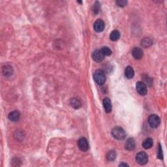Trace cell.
I'll return each mask as SVG.
<instances>
[{
	"label": "cell",
	"mask_w": 167,
	"mask_h": 167,
	"mask_svg": "<svg viewBox=\"0 0 167 167\" xmlns=\"http://www.w3.org/2000/svg\"><path fill=\"white\" fill-rule=\"evenodd\" d=\"M94 78L97 84L99 86L103 85L106 82L105 73L101 69L96 70L94 74Z\"/></svg>",
	"instance_id": "1"
},
{
	"label": "cell",
	"mask_w": 167,
	"mask_h": 167,
	"mask_svg": "<svg viewBox=\"0 0 167 167\" xmlns=\"http://www.w3.org/2000/svg\"><path fill=\"white\" fill-rule=\"evenodd\" d=\"M112 135L117 140H123L126 137V133L122 127H116L112 131Z\"/></svg>",
	"instance_id": "2"
},
{
	"label": "cell",
	"mask_w": 167,
	"mask_h": 167,
	"mask_svg": "<svg viewBox=\"0 0 167 167\" xmlns=\"http://www.w3.org/2000/svg\"><path fill=\"white\" fill-rule=\"evenodd\" d=\"M148 161V156L146 153L144 152H140L138 153L136 156V161L140 165H144L146 164Z\"/></svg>",
	"instance_id": "3"
},
{
	"label": "cell",
	"mask_w": 167,
	"mask_h": 167,
	"mask_svg": "<svg viewBox=\"0 0 167 167\" xmlns=\"http://www.w3.org/2000/svg\"><path fill=\"white\" fill-rule=\"evenodd\" d=\"M148 123L150 127L152 128H157L159 127L161 123V120L159 117L156 114H152L148 118Z\"/></svg>",
	"instance_id": "4"
},
{
	"label": "cell",
	"mask_w": 167,
	"mask_h": 167,
	"mask_svg": "<svg viewBox=\"0 0 167 167\" xmlns=\"http://www.w3.org/2000/svg\"><path fill=\"white\" fill-rule=\"evenodd\" d=\"M136 89H137V91L138 92V94L141 95H145L147 94V87L145 84L141 81H139L136 84Z\"/></svg>",
	"instance_id": "5"
},
{
	"label": "cell",
	"mask_w": 167,
	"mask_h": 167,
	"mask_svg": "<svg viewBox=\"0 0 167 167\" xmlns=\"http://www.w3.org/2000/svg\"><path fill=\"white\" fill-rule=\"evenodd\" d=\"M78 146L82 152H86L89 149V144L86 138H81L78 141Z\"/></svg>",
	"instance_id": "6"
},
{
	"label": "cell",
	"mask_w": 167,
	"mask_h": 167,
	"mask_svg": "<svg viewBox=\"0 0 167 167\" xmlns=\"http://www.w3.org/2000/svg\"><path fill=\"white\" fill-rule=\"evenodd\" d=\"M93 59L96 62H101L104 58V55L101 50H96L92 54Z\"/></svg>",
	"instance_id": "7"
},
{
	"label": "cell",
	"mask_w": 167,
	"mask_h": 167,
	"mask_svg": "<svg viewBox=\"0 0 167 167\" xmlns=\"http://www.w3.org/2000/svg\"><path fill=\"white\" fill-rule=\"evenodd\" d=\"M94 29L97 33L102 32L104 29V23L101 19H98L95 21L94 25Z\"/></svg>",
	"instance_id": "8"
},
{
	"label": "cell",
	"mask_w": 167,
	"mask_h": 167,
	"mask_svg": "<svg viewBox=\"0 0 167 167\" xmlns=\"http://www.w3.org/2000/svg\"><path fill=\"white\" fill-rule=\"evenodd\" d=\"M132 54L135 59H142V58L143 57V54H144V53H143L142 49L140 48L136 47L133 50Z\"/></svg>",
	"instance_id": "9"
},
{
	"label": "cell",
	"mask_w": 167,
	"mask_h": 167,
	"mask_svg": "<svg viewBox=\"0 0 167 167\" xmlns=\"http://www.w3.org/2000/svg\"><path fill=\"white\" fill-rule=\"evenodd\" d=\"M125 147L126 149L129 150V151H131L133 150L136 147V142L135 141L134 138H130L126 141L125 144Z\"/></svg>",
	"instance_id": "10"
},
{
	"label": "cell",
	"mask_w": 167,
	"mask_h": 167,
	"mask_svg": "<svg viewBox=\"0 0 167 167\" xmlns=\"http://www.w3.org/2000/svg\"><path fill=\"white\" fill-rule=\"evenodd\" d=\"M103 106L104 108V110L106 113H110L111 112L112 108V103L108 97H105L103 100Z\"/></svg>",
	"instance_id": "11"
},
{
	"label": "cell",
	"mask_w": 167,
	"mask_h": 167,
	"mask_svg": "<svg viewBox=\"0 0 167 167\" xmlns=\"http://www.w3.org/2000/svg\"><path fill=\"white\" fill-rule=\"evenodd\" d=\"M20 117V114L17 110H15L9 113L8 118L9 119V120H11V121H17L19 120Z\"/></svg>",
	"instance_id": "12"
},
{
	"label": "cell",
	"mask_w": 167,
	"mask_h": 167,
	"mask_svg": "<svg viewBox=\"0 0 167 167\" xmlns=\"http://www.w3.org/2000/svg\"><path fill=\"white\" fill-rule=\"evenodd\" d=\"M135 75V71L132 67L127 66L125 70V76L128 79H131Z\"/></svg>",
	"instance_id": "13"
},
{
	"label": "cell",
	"mask_w": 167,
	"mask_h": 167,
	"mask_svg": "<svg viewBox=\"0 0 167 167\" xmlns=\"http://www.w3.org/2000/svg\"><path fill=\"white\" fill-rule=\"evenodd\" d=\"M13 73V67L9 65H5L3 67V73L5 76H10Z\"/></svg>",
	"instance_id": "14"
},
{
	"label": "cell",
	"mask_w": 167,
	"mask_h": 167,
	"mask_svg": "<svg viewBox=\"0 0 167 167\" xmlns=\"http://www.w3.org/2000/svg\"><path fill=\"white\" fill-rule=\"evenodd\" d=\"M120 37V33L118 30H114L110 35V39L112 41H116Z\"/></svg>",
	"instance_id": "15"
},
{
	"label": "cell",
	"mask_w": 167,
	"mask_h": 167,
	"mask_svg": "<svg viewBox=\"0 0 167 167\" xmlns=\"http://www.w3.org/2000/svg\"><path fill=\"white\" fill-rule=\"evenodd\" d=\"M153 140L151 138H147L144 140V141L142 143V146L144 149H149L151 148L153 145Z\"/></svg>",
	"instance_id": "16"
},
{
	"label": "cell",
	"mask_w": 167,
	"mask_h": 167,
	"mask_svg": "<svg viewBox=\"0 0 167 167\" xmlns=\"http://www.w3.org/2000/svg\"><path fill=\"white\" fill-rule=\"evenodd\" d=\"M71 106H72L73 108L75 109L80 108L81 106H82V103H81V102L78 99H76V98H73L71 99Z\"/></svg>",
	"instance_id": "17"
},
{
	"label": "cell",
	"mask_w": 167,
	"mask_h": 167,
	"mask_svg": "<svg viewBox=\"0 0 167 167\" xmlns=\"http://www.w3.org/2000/svg\"><path fill=\"white\" fill-rule=\"evenodd\" d=\"M141 44L143 47L148 48L152 45V40L149 38H144L141 41Z\"/></svg>",
	"instance_id": "18"
},
{
	"label": "cell",
	"mask_w": 167,
	"mask_h": 167,
	"mask_svg": "<svg viewBox=\"0 0 167 167\" xmlns=\"http://www.w3.org/2000/svg\"><path fill=\"white\" fill-rule=\"evenodd\" d=\"M116 158V154L114 151H110L108 152V154H106V159L108 161H113Z\"/></svg>",
	"instance_id": "19"
},
{
	"label": "cell",
	"mask_w": 167,
	"mask_h": 167,
	"mask_svg": "<svg viewBox=\"0 0 167 167\" xmlns=\"http://www.w3.org/2000/svg\"><path fill=\"white\" fill-rule=\"evenodd\" d=\"M101 51L102 52V53L104 54V56H109L112 54V51L108 47H107V46H104V47L102 48L101 49Z\"/></svg>",
	"instance_id": "20"
},
{
	"label": "cell",
	"mask_w": 167,
	"mask_h": 167,
	"mask_svg": "<svg viewBox=\"0 0 167 167\" xmlns=\"http://www.w3.org/2000/svg\"><path fill=\"white\" fill-rule=\"evenodd\" d=\"M99 7H100V3L98 1H96L94 4V6H93V11L95 14H97L99 11Z\"/></svg>",
	"instance_id": "21"
},
{
	"label": "cell",
	"mask_w": 167,
	"mask_h": 167,
	"mask_svg": "<svg viewBox=\"0 0 167 167\" xmlns=\"http://www.w3.org/2000/svg\"><path fill=\"white\" fill-rule=\"evenodd\" d=\"M116 4L118 5V6L119 7H123L127 5V1H125V0H118V1H116Z\"/></svg>",
	"instance_id": "22"
},
{
	"label": "cell",
	"mask_w": 167,
	"mask_h": 167,
	"mask_svg": "<svg viewBox=\"0 0 167 167\" xmlns=\"http://www.w3.org/2000/svg\"><path fill=\"white\" fill-rule=\"evenodd\" d=\"M159 159H162L163 158V150H162V147L161 144H159V149H158V154H157Z\"/></svg>",
	"instance_id": "23"
},
{
	"label": "cell",
	"mask_w": 167,
	"mask_h": 167,
	"mask_svg": "<svg viewBox=\"0 0 167 167\" xmlns=\"http://www.w3.org/2000/svg\"><path fill=\"white\" fill-rule=\"evenodd\" d=\"M129 166L127 164H125V163H121L120 164V165H119V166Z\"/></svg>",
	"instance_id": "24"
}]
</instances>
